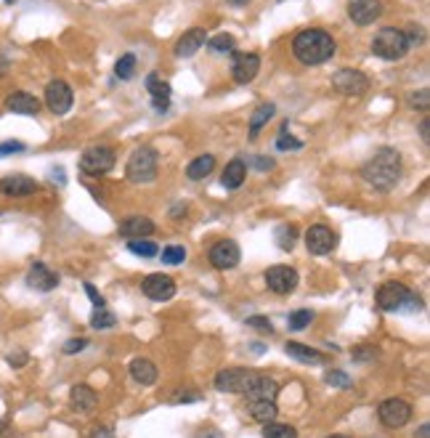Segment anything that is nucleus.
Returning a JSON list of instances; mask_svg holds the SVG:
<instances>
[{
    "label": "nucleus",
    "mask_w": 430,
    "mask_h": 438,
    "mask_svg": "<svg viewBox=\"0 0 430 438\" xmlns=\"http://www.w3.org/2000/svg\"><path fill=\"white\" fill-rule=\"evenodd\" d=\"M361 178L377 192H390L401 181V154L393 146H380L361 167Z\"/></svg>",
    "instance_id": "1"
},
{
    "label": "nucleus",
    "mask_w": 430,
    "mask_h": 438,
    "mask_svg": "<svg viewBox=\"0 0 430 438\" xmlns=\"http://www.w3.org/2000/svg\"><path fill=\"white\" fill-rule=\"evenodd\" d=\"M335 51H338V43L326 30H303L297 32L295 40H292V53L306 67L324 64L335 56Z\"/></svg>",
    "instance_id": "2"
},
{
    "label": "nucleus",
    "mask_w": 430,
    "mask_h": 438,
    "mask_svg": "<svg viewBox=\"0 0 430 438\" xmlns=\"http://www.w3.org/2000/svg\"><path fill=\"white\" fill-rule=\"evenodd\" d=\"M377 305L383 311H420L422 301L415 292H409L401 282H386L377 289Z\"/></svg>",
    "instance_id": "3"
},
{
    "label": "nucleus",
    "mask_w": 430,
    "mask_h": 438,
    "mask_svg": "<svg viewBox=\"0 0 430 438\" xmlns=\"http://www.w3.org/2000/svg\"><path fill=\"white\" fill-rule=\"evenodd\" d=\"M372 53L386 61H401L409 53V43H406L404 30L383 27V30L374 35V40H372Z\"/></svg>",
    "instance_id": "4"
},
{
    "label": "nucleus",
    "mask_w": 430,
    "mask_h": 438,
    "mask_svg": "<svg viewBox=\"0 0 430 438\" xmlns=\"http://www.w3.org/2000/svg\"><path fill=\"white\" fill-rule=\"evenodd\" d=\"M125 178L131 183H151L157 178V149L151 146H138L128 160Z\"/></svg>",
    "instance_id": "5"
},
{
    "label": "nucleus",
    "mask_w": 430,
    "mask_h": 438,
    "mask_svg": "<svg viewBox=\"0 0 430 438\" xmlns=\"http://www.w3.org/2000/svg\"><path fill=\"white\" fill-rule=\"evenodd\" d=\"M117 162V154L112 146H90L80 157V170L88 176H104Z\"/></svg>",
    "instance_id": "6"
},
{
    "label": "nucleus",
    "mask_w": 430,
    "mask_h": 438,
    "mask_svg": "<svg viewBox=\"0 0 430 438\" xmlns=\"http://www.w3.org/2000/svg\"><path fill=\"white\" fill-rule=\"evenodd\" d=\"M377 417L380 423L390 428V430H399L404 425L412 420V404L404 401V398H386L380 407H377Z\"/></svg>",
    "instance_id": "7"
},
{
    "label": "nucleus",
    "mask_w": 430,
    "mask_h": 438,
    "mask_svg": "<svg viewBox=\"0 0 430 438\" xmlns=\"http://www.w3.org/2000/svg\"><path fill=\"white\" fill-rule=\"evenodd\" d=\"M255 372L252 369H242V367H231V369H221L215 375V391L221 393H245L255 382Z\"/></svg>",
    "instance_id": "8"
},
{
    "label": "nucleus",
    "mask_w": 430,
    "mask_h": 438,
    "mask_svg": "<svg viewBox=\"0 0 430 438\" xmlns=\"http://www.w3.org/2000/svg\"><path fill=\"white\" fill-rule=\"evenodd\" d=\"M74 104V93L72 88L64 83V80H51L48 88H45V106L53 112V115H67Z\"/></svg>",
    "instance_id": "9"
},
{
    "label": "nucleus",
    "mask_w": 430,
    "mask_h": 438,
    "mask_svg": "<svg viewBox=\"0 0 430 438\" xmlns=\"http://www.w3.org/2000/svg\"><path fill=\"white\" fill-rule=\"evenodd\" d=\"M332 85L342 96H364L370 91V77L364 72H358V69H340L338 75L332 77Z\"/></svg>",
    "instance_id": "10"
},
{
    "label": "nucleus",
    "mask_w": 430,
    "mask_h": 438,
    "mask_svg": "<svg viewBox=\"0 0 430 438\" xmlns=\"http://www.w3.org/2000/svg\"><path fill=\"white\" fill-rule=\"evenodd\" d=\"M338 244V234L324 224H316L306 231V247L311 255H329Z\"/></svg>",
    "instance_id": "11"
},
{
    "label": "nucleus",
    "mask_w": 430,
    "mask_h": 438,
    "mask_svg": "<svg viewBox=\"0 0 430 438\" xmlns=\"http://www.w3.org/2000/svg\"><path fill=\"white\" fill-rule=\"evenodd\" d=\"M231 77L239 85L252 83L261 72V56L258 53H231Z\"/></svg>",
    "instance_id": "12"
},
{
    "label": "nucleus",
    "mask_w": 430,
    "mask_h": 438,
    "mask_svg": "<svg viewBox=\"0 0 430 438\" xmlns=\"http://www.w3.org/2000/svg\"><path fill=\"white\" fill-rule=\"evenodd\" d=\"M242 253H239V244L231 239H221V242L213 244L210 250V263L218 269V271H229V269H237Z\"/></svg>",
    "instance_id": "13"
},
{
    "label": "nucleus",
    "mask_w": 430,
    "mask_h": 438,
    "mask_svg": "<svg viewBox=\"0 0 430 438\" xmlns=\"http://www.w3.org/2000/svg\"><path fill=\"white\" fill-rule=\"evenodd\" d=\"M141 289H144L147 298L163 303V301H170V298L176 295V282H173V276H167V273H149L147 279L141 282Z\"/></svg>",
    "instance_id": "14"
},
{
    "label": "nucleus",
    "mask_w": 430,
    "mask_h": 438,
    "mask_svg": "<svg viewBox=\"0 0 430 438\" xmlns=\"http://www.w3.org/2000/svg\"><path fill=\"white\" fill-rule=\"evenodd\" d=\"M348 16L358 27L374 24L383 16V3L380 0H348Z\"/></svg>",
    "instance_id": "15"
},
{
    "label": "nucleus",
    "mask_w": 430,
    "mask_h": 438,
    "mask_svg": "<svg viewBox=\"0 0 430 438\" xmlns=\"http://www.w3.org/2000/svg\"><path fill=\"white\" fill-rule=\"evenodd\" d=\"M266 285L276 295H290L297 287V271L290 266H271L266 271Z\"/></svg>",
    "instance_id": "16"
},
{
    "label": "nucleus",
    "mask_w": 430,
    "mask_h": 438,
    "mask_svg": "<svg viewBox=\"0 0 430 438\" xmlns=\"http://www.w3.org/2000/svg\"><path fill=\"white\" fill-rule=\"evenodd\" d=\"M208 43V32L202 27H192L189 32H183L176 43V56L179 59H192L197 51H202V46Z\"/></svg>",
    "instance_id": "17"
},
{
    "label": "nucleus",
    "mask_w": 430,
    "mask_h": 438,
    "mask_svg": "<svg viewBox=\"0 0 430 438\" xmlns=\"http://www.w3.org/2000/svg\"><path fill=\"white\" fill-rule=\"evenodd\" d=\"M38 192V183L30 176H22V173H14V176H6L0 178V194L6 196H30Z\"/></svg>",
    "instance_id": "18"
},
{
    "label": "nucleus",
    "mask_w": 430,
    "mask_h": 438,
    "mask_svg": "<svg viewBox=\"0 0 430 438\" xmlns=\"http://www.w3.org/2000/svg\"><path fill=\"white\" fill-rule=\"evenodd\" d=\"M27 285L38 292H51V289L59 285V276L51 271L45 263H32L30 273H27Z\"/></svg>",
    "instance_id": "19"
},
{
    "label": "nucleus",
    "mask_w": 430,
    "mask_h": 438,
    "mask_svg": "<svg viewBox=\"0 0 430 438\" xmlns=\"http://www.w3.org/2000/svg\"><path fill=\"white\" fill-rule=\"evenodd\" d=\"M154 221H149L144 215H131V218H125L122 224H119V234L122 237H128V239H144V237H151L154 234Z\"/></svg>",
    "instance_id": "20"
},
{
    "label": "nucleus",
    "mask_w": 430,
    "mask_h": 438,
    "mask_svg": "<svg viewBox=\"0 0 430 438\" xmlns=\"http://www.w3.org/2000/svg\"><path fill=\"white\" fill-rule=\"evenodd\" d=\"M245 396H247V401H276L279 385H276V380L266 378V375H258L255 382L245 391Z\"/></svg>",
    "instance_id": "21"
},
{
    "label": "nucleus",
    "mask_w": 430,
    "mask_h": 438,
    "mask_svg": "<svg viewBox=\"0 0 430 438\" xmlns=\"http://www.w3.org/2000/svg\"><path fill=\"white\" fill-rule=\"evenodd\" d=\"M147 91L151 93V106L157 109V112H165L167 106H170V93H173V88L165 83L160 75H151L147 77Z\"/></svg>",
    "instance_id": "22"
},
{
    "label": "nucleus",
    "mask_w": 430,
    "mask_h": 438,
    "mask_svg": "<svg viewBox=\"0 0 430 438\" xmlns=\"http://www.w3.org/2000/svg\"><path fill=\"white\" fill-rule=\"evenodd\" d=\"M6 109L14 112V115H38L40 112V101L27 91H14L6 99Z\"/></svg>",
    "instance_id": "23"
},
{
    "label": "nucleus",
    "mask_w": 430,
    "mask_h": 438,
    "mask_svg": "<svg viewBox=\"0 0 430 438\" xmlns=\"http://www.w3.org/2000/svg\"><path fill=\"white\" fill-rule=\"evenodd\" d=\"M69 404H72L74 412H83V414H90L96 404H99V396L90 385H74L72 393H69Z\"/></svg>",
    "instance_id": "24"
},
{
    "label": "nucleus",
    "mask_w": 430,
    "mask_h": 438,
    "mask_svg": "<svg viewBox=\"0 0 430 438\" xmlns=\"http://www.w3.org/2000/svg\"><path fill=\"white\" fill-rule=\"evenodd\" d=\"M245 178H247V165H245V160H231L229 165L223 167V176H221V183L223 189H229V192H234V189H239L242 183H245Z\"/></svg>",
    "instance_id": "25"
},
{
    "label": "nucleus",
    "mask_w": 430,
    "mask_h": 438,
    "mask_svg": "<svg viewBox=\"0 0 430 438\" xmlns=\"http://www.w3.org/2000/svg\"><path fill=\"white\" fill-rule=\"evenodd\" d=\"M157 367L154 362H149V359H133L131 362V378L138 382V385H154L157 382Z\"/></svg>",
    "instance_id": "26"
},
{
    "label": "nucleus",
    "mask_w": 430,
    "mask_h": 438,
    "mask_svg": "<svg viewBox=\"0 0 430 438\" xmlns=\"http://www.w3.org/2000/svg\"><path fill=\"white\" fill-rule=\"evenodd\" d=\"M284 351H287V356H292V359H297V362H303V364H324V353L303 346V343H292V340H290V343L284 346Z\"/></svg>",
    "instance_id": "27"
},
{
    "label": "nucleus",
    "mask_w": 430,
    "mask_h": 438,
    "mask_svg": "<svg viewBox=\"0 0 430 438\" xmlns=\"http://www.w3.org/2000/svg\"><path fill=\"white\" fill-rule=\"evenodd\" d=\"M213 167H215V157L213 154H199V157H194L192 162H189L186 176L192 181H202V178H208L210 173H213Z\"/></svg>",
    "instance_id": "28"
},
{
    "label": "nucleus",
    "mask_w": 430,
    "mask_h": 438,
    "mask_svg": "<svg viewBox=\"0 0 430 438\" xmlns=\"http://www.w3.org/2000/svg\"><path fill=\"white\" fill-rule=\"evenodd\" d=\"M247 412H250V417L255 423H274V417H276V401H247Z\"/></svg>",
    "instance_id": "29"
},
{
    "label": "nucleus",
    "mask_w": 430,
    "mask_h": 438,
    "mask_svg": "<svg viewBox=\"0 0 430 438\" xmlns=\"http://www.w3.org/2000/svg\"><path fill=\"white\" fill-rule=\"evenodd\" d=\"M274 112H276V106L274 104H261L255 112H252L250 117V138H258V133H261V128L266 125L271 117H274Z\"/></svg>",
    "instance_id": "30"
},
{
    "label": "nucleus",
    "mask_w": 430,
    "mask_h": 438,
    "mask_svg": "<svg viewBox=\"0 0 430 438\" xmlns=\"http://www.w3.org/2000/svg\"><path fill=\"white\" fill-rule=\"evenodd\" d=\"M274 239H276V244H279V250H292V247H295V239H297V228L290 226V224H282V226H276Z\"/></svg>",
    "instance_id": "31"
},
{
    "label": "nucleus",
    "mask_w": 430,
    "mask_h": 438,
    "mask_svg": "<svg viewBox=\"0 0 430 438\" xmlns=\"http://www.w3.org/2000/svg\"><path fill=\"white\" fill-rule=\"evenodd\" d=\"M234 37L231 35H226V32H221V35H215V37H210L208 40V48L213 51V53H234Z\"/></svg>",
    "instance_id": "32"
},
{
    "label": "nucleus",
    "mask_w": 430,
    "mask_h": 438,
    "mask_svg": "<svg viewBox=\"0 0 430 438\" xmlns=\"http://www.w3.org/2000/svg\"><path fill=\"white\" fill-rule=\"evenodd\" d=\"M117 324V319L112 311H106V308H96L93 311V317H90V327L93 330H112Z\"/></svg>",
    "instance_id": "33"
},
{
    "label": "nucleus",
    "mask_w": 430,
    "mask_h": 438,
    "mask_svg": "<svg viewBox=\"0 0 430 438\" xmlns=\"http://www.w3.org/2000/svg\"><path fill=\"white\" fill-rule=\"evenodd\" d=\"M263 438H297V430L292 428V425L266 423V428H263Z\"/></svg>",
    "instance_id": "34"
},
{
    "label": "nucleus",
    "mask_w": 430,
    "mask_h": 438,
    "mask_svg": "<svg viewBox=\"0 0 430 438\" xmlns=\"http://www.w3.org/2000/svg\"><path fill=\"white\" fill-rule=\"evenodd\" d=\"M135 56L133 53H125V56H119L117 59V64H115V75L119 77V80H131L133 77V72H135Z\"/></svg>",
    "instance_id": "35"
},
{
    "label": "nucleus",
    "mask_w": 430,
    "mask_h": 438,
    "mask_svg": "<svg viewBox=\"0 0 430 438\" xmlns=\"http://www.w3.org/2000/svg\"><path fill=\"white\" fill-rule=\"evenodd\" d=\"M311 321H313V311H308V308H300V311L290 314V319H287L290 330H295V332L306 330V327H311Z\"/></svg>",
    "instance_id": "36"
},
{
    "label": "nucleus",
    "mask_w": 430,
    "mask_h": 438,
    "mask_svg": "<svg viewBox=\"0 0 430 438\" xmlns=\"http://www.w3.org/2000/svg\"><path fill=\"white\" fill-rule=\"evenodd\" d=\"M128 250H131L133 255H141V258H154L160 253L157 244L147 242V239H131V242H128Z\"/></svg>",
    "instance_id": "37"
},
{
    "label": "nucleus",
    "mask_w": 430,
    "mask_h": 438,
    "mask_svg": "<svg viewBox=\"0 0 430 438\" xmlns=\"http://www.w3.org/2000/svg\"><path fill=\"white\" fill-rule=\"evenodd\" d=\"M183 260H186V250L181 244H170L163 250V263H167V266H179Z\"/></svg>",
    "instance_id": "38"
},
{
    "label": "nucleus",
    "mask_w": 430,
    "mask_h": 438,
    "mask_svg": "<svg viewBox=\"0 0 430 438\" xmlns=\"http://www.w3.org/2000/svg\"><path fill=\"white\" fill-rule=\"evenodd\" d=\"M409 106H412V109H420V112H428V106H430V91L428 88L409 93Z\"/></svg>",
    "instance_id": "39"
},
{
    "label": "nucleus",
    "mask_w": 430,
    "mask_h": 438,
    "mask_svg": "<svg viewBox=\"0 0 430 438\" xmlns=\"http://www.w3.org/2000/svg\"><path fill=\"white\" fill-rule=\"evenodd\" d=\"M324 382H326V385H332V388H351V385H354V382H351V378H348L345 372H338V369L326 372Z\"/></svg>",
    "instance_id": "40"
},
{
    "label": "nucleus",
    "mask_w": 430,
    "mask_h": 438,
    "mask_svg": "<svg viewBox=\"0 0 430 438\" xmlns=\"http://www.w3.org/2000/svg\"><path fill=\"white\" fill-rule=\"evenodd\" d=\"M247 327L258 330V332H266V335L274 332V324H271V319H266V317H250L247 319Z\"/></svg>",
    "instance_id": "41"
},
{
    "label": "nucleus",
    "mask_w": 430,
    "mask_h": 438,
    "mask_svg": "<svg viewBox=\"0 0 430 438\" xmlns=\"http://www.w3.org/2000/svg\"><path fill=\"white\" fill-rule=\"evenodd\" d=\"M404 35H406V43H409V48L420 46V43L425 40V30H422V27H417V24L406 27V30H404Z\"/></svg>",
    "instance_id": "42"
},
{
    "label": "nucleus",
    "mask_w": 430,
    "mask_h": 438,
    "mask_svg": "<svg viewBox=\"0 0 430 438\" xmlns=\"http://www.w3.org/2000/svg\"><path fill=\"white\" fill-rule=\"evenodd\" d=\"M83 348H88V340H85V337H74V340H67L61 351H64L67 356H72V353H80Z\"/></svg>",
    "instance_id": "43"
},
{
    "label": "nucleus",
    "mask_w": 430,
    "mask_h": 438,
    "mask_svg": "<svg viewBox=\"0 0 430 438\" xmlns=\"http://www.w3.org/2000/svg\"><path fill=\"white\" fill-rule=\"evenodd\" d=\"M303 144L297 141V138H292V136H287V133H279V138H276V149H282V151H287V149H300Z\"/></svg>",
    "instance_id": "44"
},
{
    "label": "nucleus",
    "mask_w": 430,
    "mask_h": 438,
    "mask_svg": "<svg viewBox=\"0 0 430 438\" xmlns=\"http://www.w3.org/2000/svg\"><path fill=\"white\" fill-rule=\"evenodd\" d=\"M27 146L22 144V141H6V144H0V157H8V154H19V151H24Z\"/></svg>",
    "instance_id": "45"
},
{
    "label": "nucleus",
    "mask_w": 430,
    "mask_h": 438,
    "mask_svg": "<svg viewBox=\"0 0 430 438\" xmlns=\"http://www.w3.org/2000/svg\"><path fill=\"white\" fill-rule=\"evenodd\" d=\"M85 292H88V298L93 301V305H96V308H106V303H104V298H101V292L93 287L90 282H85Z\"/></svg>",
    "instance_id": "46"
},
{
    "label": "nucleus",
    "mask_w": 430,
    "mask_h": 438,
    "mask_svg": "<svg viewBox=\"0 0 430 438\" xmlns=\"http://www.w3.org/2000/svg\"><path fill=\"white\" fill-rule=\"evenodd\" d=\"M88 438H115V430L109 425H101V428H93Z\"/></svg>",
    "instance_id": "47"
},
{
    "label": "nucleus",
    "mask_w": 430,
    "mask_h": 438,
    "mask_svg": "<svg viewBox=\"0 0 430 438\" xmlns=\"http://www.w3.org/2000/svg\"><path fill=\"white\" fill-rule=\"evenodd\" d=\"M197 398H199V393H176L170 401L173 404H186V401H197Z\"/></svg>",
    "instance_id": "48"
},
{
    "label": "nucleus",
    "mask_w": 430,
    "mask_h": 438,
    "mask_svg": "<svg viewBox=\"0 0 430 438\" xmlns=\"http://www.w3.org/2000/svg\"><path fill=\"white\" fill-rule=\"evenodd\" d=\"M255 167H258V170H271V167H274V160H271V157H263V154H258V157H255Z\"/></svg>",
    "instance_id": "49"
},
{
    "label": "nucleus",
    "mask_w": 430,
    "mask_h": 438,
    "mask_svg": "<svg viewBox=\"0 0 430 438\" xmlns=\"http://www.w3.org/2000/svg\"><path fill=\"white\" fill-rule=\"evenodd\" d=\"M27 359H30V356H27L24 351H19V353H11V356H8V364H11V367H22V364H27Z\"/></svg>",
    "instance_id": "50"
},
{
    "label": "nucleus",
    "mask_w": 430,
    "mask_h": 438,
    "mask_svg": "<svg viewBox=\"0 0 430 438\" xmlns=\"http://www.w3.org/2000/svg\"><path fill=\"white\" fill-rule=\"evenodd\" d=\"M428 133H430V120H428V117H422V122H420V136H422V141H425V144L430 141Z\"/></svg>",
    "instance_id": "51"
},
{
    "label": "nucleus",
    "mask_w": 430,
    "mask_h": 438,
    "mask_svg": "<svg viewBox=\"0 0 430 438\" xmlns=\"http://www.w3.org/2000/svg\"><path fill=\"white\" fill-rule=\"evenodd\" d=\"M374 356V351H354V359H358V362H364V359H372Z\"/></svg>",
    "instance_id": "52"
},
{
    "label": "nucleus",
    "mask_w": 430,
    "mask_h": 438,
    "mask_svg": "<svg viewBox=\"0 0 430 438\" xmlns=\"http://www.w3.org/2000/svg\"><path fill=\"white\" fill-rule=\"evenodd\" d=\"M428 430H430L428 425H422V428H420V438H428Z\"/></svg>",
    "instance_id": "53"
},
{
    "label": "nucleus",
    "mask_w": 430,
    "mask_h": 438,
    "mask_svg": "<svg viewBox=\"0 0 430 438\" xmlns=\"http://www.w3.org/2000/svg\"><path fill=\"white\" fill-rule=\"evenodd\" d=\"M6 430H8V423H6V420H0V438H3V433H6Z\"/></svg>",
    "instance_id": "54"
},
{
    "label": "nucleus",
    "mask_w": 430,
    "mask_h": 438,
    "mask_svg": "<svg viewBox=\"0 0 430 438\" xmlns=\"http://www.w3.org/2000/svg\"><path fill=\"white\" fill-rule=\"evenodd\" d=\"M229 3H231V6H247L250 0H229Z\"/></svg>",
    "instance_id": "55"
},
{
    "label": "nucleus",
    "mask_w": 430,
    "mask_h": 438,
    "mask_svg": "<svg viewBox=\"0 0 430 438\" xmlns=\"http://www.w3.org/2000/svg\"><path fill=\"white\" fill-rule=\"evenodd\" d=\"M329 438H348V436H329Z\"/></svg>",
    "instance_id": "56"
},
{
    "label": "nucleus",
    "mask_w": 430,
    "mask_h": 438,
    "mask_svg": "<svg viewBox=\"0 0 430 438\" xmlns=\"http://www.w3.org/2000/svg\"><path fill=\"white\" fill-rule=\"evenodd\" d=\"M8 3H11V0H8Z\"/></svg>",
    "instance_id": "57"
}]
</instances>
